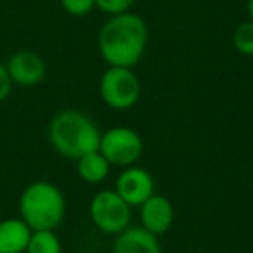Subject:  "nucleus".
<instances>
[{
	"mask_svg": "<svg viewBox=\"0 0 253 253\" xmlns=\"http://www.w3.org/2000/svg\"><path fill=\"white\" fill-rule=\"evenodd\" d=\"M7 73L11 77L12 84L21 87H35L40 82H43L47 75L45 61L33 50H18L9 57Z\"/></svg>",
	"mask_w": 253,
	"mask_h": 253,
	"instance_id": "8",
	"label": "nucleus"
},
{
	"mask_svg": "<svg viewBox=\"0 0 253 253\" xmlns=\"http://www.w3.org/2000/svg\"><path fill=\"white\" fill-rule=\"evenodd\" d=\"M32 229L21 217L0 220V253H25Z\"/></svg>",
	"mask_w": 253,
	"mask_h": 253,
	"instance_id": "11",
	"label": "nucleus"
},
{
	"mask_svg": "<svg viewBox=\"0 0 253 253\" xmlns=\"http://www.w3.org/2000/svg\"><path fill=\"white\" fill-rule=\"evenodd\" d=\"M232 43L234 49L238 50L241 56H253V21H243L241 25H238V28L234 30L232 35Z\"/></svg>",
	"mask_w": 253,
	"mask_h": 253,
	"instance_id": "14",
	"label": "nucleus"
},
{
	"mask_svg": "<svg viewBox=\"0 0 253 253\" xmlns=\"http://www.w3.org/2000/svg\"><path fill=\"white\" fill-rule=\"evenodd\" d=\"M99 94L106 106L116 111H125L137 104L141 82L132 68L109 66L99 80Z\"/></svg>",
	"mask_w": 253,
	"mask_h": 253,
	"instance_id": "4",
	"label": "nucleus"
},
{
	"mask_svg": "<svg viewBox=\"0 0 253 253\" xmlns=\"http://www.w3.org/2000/svg\"><path fill=\"white\" fill-rule=\"evenodd\" d=\"M135 2L137 0H95V7L101 9L108 16H115L130 11Z\"/></svg>",
	"mask_w": 253,
	"mask_h": 253,
	"instance_id": "16",
	"label": "nucleus"
},
{
	"mask_svg": "<svg viewBox=\"0 0 253 253\" xmlns=\"http://www.w3.org/2000/svg\"><path fill=\"white\" fill-rule=\"evenodd\" d=\"M141 215V225L155 236H162L169 232L173 224L175 210H173L172 201L163 194H153L151 198L144 201L139 207Z\"/></svg>",
	"mask_w": 253,
	"mask_h": 253,
	"instance_id": "9",
	"label": "nucleus"
},
{
	"mask_svg": "<svg viewBox=\"0 0 253 253\" xmlns=\"http://www.w3.org/2000/svg\"><path fill=\"white\" fill-rule=\"evenodd\" d=\"M148 25L135 12L109 16L97 37V47L108 66L134 68L148 47Z\"/></svg>",
	"mask_w": 253,
	"mask_h": 253,
	"instance_id": "1",
	"label": "nucleus"
},
{
	"mask_svg": "<svg viewBox=\"0 0 253 253\" xmlns=\"http://www.w3.org/2000/svg\"><path fill=\"white\" fill-rule=\"evenodd\" d=\"M94 225L104 234H120L132 222V207L120 198L115 189H104L94 194L88 205Z\"/></svg>",
	"mask_w": 253,
	"mask_h": 253,
	"instance_id": "5",
	"label": "nucleus"
},
{
	"mask_svg": "<svg viewBox=\"0 0 253 253\" xmlns=\"http://www.w3.org/2000/svg\"><path fill=\"white\" fill-rule=\"evenodd\" d=\"M12 90V80L7 73L5 64H0V102H4Z\"/></svg>",
	"mask_w": 253,
	"mask_h": 253,
	"instance_id": "17",
	"label": "nucleus"
},
{
	"mask_svg": "<svg viewBox=\"0 0 253 253\" xmlns=\"http://www.w3.org/2000/svg\"><path fill=\"white\" fill-rule=\"evenodd\" d=\"M115 191L126 205L139 208L148 198L155 194V179L146 169L135 165L126 167L116 179Z\"/></svg>",
	"mask_w": 253,
	"mask_h": 253,
	"instance_id": "7",
	"label": "nucleus"
},
{
	"mask_svg": "<svg viewBox=\"0 0 253 253\" xmlns=\"http://www.w3.org/2000/svg\"><path fill=\"white\" fill-rule=\"evenodd\" d=\"M99 151L111 167L126 169L141 160L144 153V141L141 134L130 126H113L101 134Z\"/></svg>",
	"mask_w": 253,
	"mask_h": 253,
	"instance_id": "6",
	"label": "nucleus"
},
{
	"mask_svg": "<svg viewBox=\"0 0 253 253\" xmlns=\"http://www.w3.org/2000/svg\"><path fill=\"white\" fill-rule=\"evenodd\" d=\"M77 170L80 179L85 180L87 184H101L102 180L108 179L111 165L97 149V151L80 156L77 160Z\"/></svg>",
	"mask_w": 253,
	"mask_h": 253,
	"instance_id": "12",
	"label": "nucleus"
},
{
	"mask_svg": "<svg viewBox=\"0 0 253 253\" xmlns=\"http://www.w3.org/2000/svg\"><path fill=\"white\" fill-rule=\"evenodd\" d=\"M66 215V200L56 184L37 180L25 187L19 196V217L32 231H56Z\"/></svg>",
	"mask_w": 253,
	"mask_h": 253,
	"instance_id": "3",
	"label": "nucleus"
},
{
	"mask_svg": "<svg viewBox=\"0 0 253 253\" xmlns=\"http://www.w3.org/2000/svg\"><path fill=\"white\" fill-rule=\"evenodd\" d=\"M61 5L70 16L84 18L95 9V0H61Z\"/></svg>",
	"mask_w": 253,
	"mask_h": 253,
	"instance_id": "15",
	"label": "nucleus"
},
{
	"mask_svg": "<svg viewBox=\"0 0 253 253\" xmlns=\"http://www.w3.org/2000/svg\"><path fill=\"white\" fill-rule=\"evenodd\" d=\"M25 253H63V245L56 231H50V229L32 231Z\"/></svg>",
	"mask_w": 253,
	"mask_h": 253,
	"instance_id": "13",
	"label": "nucleus"
},
{
	"mask_svg": "<svg viewBox=\"0 0 253 253\" xmlns=\"http://www.w3.org/2000/svg\"><path fill=\"white\" fill-rule=\"evenodd\" d=\"M113 253H162L158 236L146 231L142 225H128L116 234Z\"/></svg>",
	"mask_w": 253,
	"mask_h": 253,
	"instance_id": "10",
	"label": "nucleus"
},
{
	"mask_svg": "<svg viewBox=\"0 0 253 253\" xmlns=\"http://www.w3.org/2000/svg\"><path fill=\"white\" fill-rule=\"evenodd\" d=\"M49 141L61 156L78 160L97 151L101 132L88 115L78 109H63L49 123Z\"/></svg>",
	"mask_w": 253,
	"mask_h": 253,
	"instance_id": "2",
	"label": "nucleus"
},
{
	"mask_svg": "<svg viewBox=\"0 0 253 253\" xmlns=\"http://www.w3.org/2000/svg\"><path fill=\"white\" fill-rule=\"evenodd\" d=\"M246 11H248V19L253 21V0H248V4H246Z\"/></svg>",
	"mask_w": 253,
	"mask_h": 253,
	"instance_id": "18",
	"label": "nucleus"
}]
</instances>
